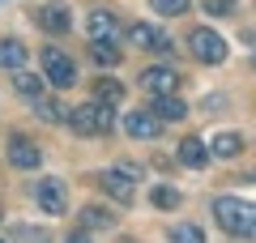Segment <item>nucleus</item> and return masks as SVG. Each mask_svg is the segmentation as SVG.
Segmentation results:
<instances>
[{"label":"nucleus","mask_w":256,"mask_h":243,"mask_svg":"<svg viewBox=\"0 0 256 243\" xmlns=\"http://www.w3.org/2000/svg\"><path fill=\"white\" fill-rule=\"evenodd\" d=\"M68 243H90V230H77V234H68Z\"/></svg>","instance_id":"obj_26"},{"label":"nucleus","mask_w":256,"mask_h":243,"mask_svg":"<svg viewBox=\"0 0 256 243\" xmlns=\"http://www.w3.org/2000/svg\"><path fill=\"white\" fill-rule=\"evenodd\" d=\"M239 150H244V136L239 132H218L214 145H210V154H218V158H235Z\"/></svg>","instance_id":"obj_20"},{"label":"nucleus","mask_w":256,"mask_h":243,"mask_svg":"<svg viewBox=\"0 0 256 243\" xmlns=\"http://www.w3.org/2000/svg\"><path fill=\"white\" fill-rule=\"evenodd\" d=\"M9 162L18 171H34L38 162H43V154H38V145L30 136H9Z\"/></svg>","instance_id":"obj_9"},{"label":"nucleus","mask_w":256,"mask_h":243,"mask_svg":"<svg viewBox=\"0 0 256 243\" xmlns=\"http://www.w3.org/2000/svg\"><path fill=\"white\" fill-rule=\"evenodd\" d=\"M150 196H154V205H158V209H180V188H166V184H158Z\"/></svg>","instance_id":"obj_22"},{"label":"nucleus","mask_w":256,"mask_h":243,"mask_svg":"<svg viewBox=\"0 0 256 243\" xmlns=\"http://www.w3.org/2000/svg\"><path fill=\"white\" fill-rule=\"evenodd\" d=\"M13 90H18L22 98H43V90H47V77H34V72L18 68V72H13Z\"/></svg>","instance_id":"obj_16"},{"label":"nucleus","mask_w":256,"mask_h":243,"mask_svg":"<svg viewBox=\"0 0 256 243\" xmlns=\"http://www.w3.org/2000/svg\"><path fill=\"white\" fill-rule=\"evenodd\" d=\"M124 132L132 136V141H154V136L162 132V120H158L154 111H128L124 116Z\"/></svg>","instance_id":"obj_7"},{"label":"nucleus","mask_w":256,"mask_h":243,"mask_svg":"<svg viewBox=\"0 0 256 243\" xmlns=\"http://www.w3.org/2000/svg\"><path fill=\"white\" fill-rule=\"evenodd\" d=\"M26 60H30V47L22 38H0V68L18 72V68H26Z\"/></svg>","instance_id":"obj_11"},{"label":"nucleus","mask_w":256,"mask_h":243,"mask_svg":"<svg viewBox=\"0 0 256 243\" xmlns=\"http://www.w3.org/2000/svg\"><path fill=\"white\" fill-rule=\"evenodd\" d=\"M102 192H107L111 200H120V205H132V196H137V188H132V175H124V171H102Z\"/></svg>","instance_id":"obj_10"},{"label":"nucleus","mask_w":256,"mask_h":243,"mask_svg":"<svg viewBox=\"0 0 256 243\" xmlns=\"http://www.w3.org/2000/svg\"><path fill=\"white\" fill-rule=\"evenodd\" d=\"M180 81H184V77H180L175 68H162V64H158V68H146V72H141V90L158 98V94H175V90H180Z\"/></svg>","instance_id":"obj_8"},{"label":"nucleus","mask_w":256,"mask_h":243,"mask_svg":"<svg viewBox=\"0 0 256 243\" xmlns=\"http://www.w3.org/2000/svg\"><path fill=\"white\" fill-rule=\"evenodd\" d=\"M128 38H132L141 52H154V56H166V52L175 47L171 34H166V30H158V26H150V22H137V26L128 30Z\"/></svg>","instance_id":"obj_6"},{"label":"nucleus","mask_w":256,"mask_h":243,"mask_svg":"<svg viewBox=\"0 0 256 243\" xmlns=\"http://www.w3.org/2000/svg\"><path fill=\"white\" fill-rule=\"evenodd\" d=\"M205 13H214V18H235L239 13V0H201Z\"/></svg>","instance_id":"obj_24"},{"label":"nucleus","mask_w":256,"mask_h":243,"mask_svg":"<svg viewBox=\"0 0 256 243\" xmlns=\"http://www.w3.org/2000/svg\"><path fill=\"white\" fill-rule=\"evenodd\" d=\"M120 98H124V86H120V81H111V77H98V81H94V102L116 107Z\"/></svg>","instance_id":"obj_19"},{"label":"nucleus","mask_w":256,"mask_h":243,"mask_svg":"<svg viewBox=\"0 0 256 243\" xmlns=\"http://www.w3.org/2000/svg\"><path fill=\"white\" fill-rule=\"evenodd\" d=\"M252 68H256V56H252Z\"/></svg>","instance_id":"obj_27"},{"label":"nucleus","mask_w":256,"mask_h":243,"mask_svg":"<svg viewBox=\"0 0 256 243\" xmlns=\"http://www.w3.org/2000/svg\"><path fill=\"white\" fill-rule=\"evenodd\" d=\"M34 107H38V116H43L47 124H60V120H68V116H64V107H60V102H47V98H34Z\"/></svg>","instance_id":"obj_25"},{"label":"nucleus","mask_w":256,"mask_h":243,"mask_svg":"<svg viewBox=\"0 0 256 243\" xmlns=\"http://www.w3.org/2000/svg\"><path fill=\"white\" fill-rule=\"evenodd\" d=\"M214 218L226 234L235 239H256V200H239V196H218L214 200Z\"/></svg>","instance_id":"obj_1"},{"label":"nucleus","mask_w":256,"mask_h":243,"mask_svg":"<svg viewBox=\"0 0 256 243\" xmlns=\"http://www.w3.org/2000/svg\"><path fill=\"white\" fill-rule=\"evenodd\" d=\"M154 116L162 120V124H166V120L175 124V120H188V107H184L180 94H158V98H154Z\"/></svg>","instance_id":"obj_15"},{"label":"nucleus","mask_w":256,"mask_h":243,"mask_svg":"<svg viewBox=\"0 0 256 243\" xmlns=\"http://www.w3.org/2000/svg\"><path fill=\"white\" fill-rule=\"evenodd\" d=\"M188 47H192V56L201 64H222L226 60V43H222V34H214V30H205V26H196L188 34Z\"/></svg>","instance_id":"obj_4"},{"label":"nucleus","mask_w":256,"mask_h":243,"mask_svg":"<svg viewBox=\"0 0 256 243\" xmlns=\"http://www.w3.org/2000/svg\"><path fill=\"white\" fill-rule=\"evenodd\" d=\"M68 124H73V132H82V136H107L111 132V107L90 98L77 111H68Z\"/></svg>","instance_id":"obj_2"},{"label":"nucleus","mask_w":256,"mask_h":243,"mask_svg":"<svg viewBox=\"0 0 256 243\" xmlns=\"http://www.w3.org/2000/svg\"><path fill=\"white\" fill-rule=\"evenodd\" d=\"M82 226L86 230H111L116 218H111V209H102V205H86L82 209Z\"/></svg>","instance_id":"obj_18"},{"label":"nucleus","mask_w":256,"mask_h":243,"mask_svg":"<svg viewBox=\"0 0 256 243\" xmlns=\"http://www.w3.org/2000/svg\"><path fill=\"white\" fill-rule=\"evenodd\" d=\"M0 243H4V239H0Z\"/></svg>","instance_id":"obj_29"},{"label":"nucleus","mask_w":256,"mask_h":243,"mask_svg":"<svg viewBox=\"0 0 256 243\" xmlns=\"http://www.w3.org/2000/svg\"><path fill=\"white\" fill-rule=\"evenodd\" d=\"M34 205L43 209V214L60 218L64 209H68V192H64V184H60V180H52V175H43V180L34 184Z\"/></svg>","instance_id":"obj_5"},{"label":"nucleus","mask_w":256,"mask_h":243,"mask_svg":"<svg viewBox=\"0 0 256 243\" xmlns=\"http://www.w3.org/2000/svg\"><path fill=\"white\" fill-rule=\"evenodd\" d=\"M43 77H47V86H56V90L77 86V64H73V56L64 52V47H43Z\"/></svg>","instance_id":"obj_3"},{"label":"nucleus","mask_w":256,"mask_h":243,"mask_svg":"<svg viewBox=\"0 0 256 243\" xmlns=\"http://www.w3.org/2000/svg\"><path fill=\"white\" fill-rule=\"evenodd\" d=\"M90 56H94L98 68H116V64H120V47L107 43V38H90Z\"/></svg>","instance_id":"obj_17"},{"label":"nucleus","mask_w":256,"mask_h":243,"mask_svg":"<svg viewBox=\"0 0 256 243\" xmlns=\"http://www.w3.org/2000/svg\"><path fill=\"white\" fill-rule=\"evenodd\" d=\"M34 22H38V26H43V30H52V34H64V30L73 26V13L64 9V4H43Z\"/></svg>","instance_id":"obj_12"},{"label":"nucleus","mask_w":256,"mask_h":243,"mask_svg":"<svg viewBox=\"0 0 256 243\" xmlns=\"http://www.w3.org/2000/svg\"><path fill=\"white\" fill-rule=\"evenodd\" d=\"M175 158H180L184 166H192V171H201L205 162H210V150H205V141H196V136H184L180 150H175Z\"/></svg>","instance_id":"obj_13"},{"label":"nucleus","mask_w":256,"mask_h":243,"mask_svg":"<svg viewBox=\"0 0 256 243\" xmlns=\"http://www.w3.org/2000/svg\"><path fill=\"white\" fill-rule=\"evenodd\" d=\"M171 243H205V230L192 222H175L171 226Z\"/></svg>","instance_id":"obj_21"},{"label":"nucleus","mask_w":256,"mask_h":243,"mask_svg":"<svg viewBox=\"0 0 256 243\" xmlns=\"http://www.w3.org/2000/svg\"><path fill=\"white\" fill-rule=\"evenodd\" d=\"M116 34H120V22H116V13H107V9H94V13H90V38H107V43H116Z\"/></svg>","instance_id":"obj_14"},{"label":"nucleus","mask_w":256,"mask_h":243,"mask_svg":"<svg viewBox=\"0 0 256 243\" xmlns=\"http://www.w3.org/2000/svg\"><path fill=\"white\" fill-rule=\"evenodd\" d=\"M0 218H4V214H0Z\"/></svg>","instance_id":"obj_28"},{"label":"nucleus","mask_w":256,"mask_h":243,"mask_svg":"<svg viewBox=\"0 0 256 243\" xmlns=\"http://www.w3.org/2000/svg\"><path fill=\"white\" fill-rule=\"evenodd\" d=\"M150 9L162 13V18H184L188 13V0H150Z\"/></svg>","instance_id":"obj_23"}]
</instances>
